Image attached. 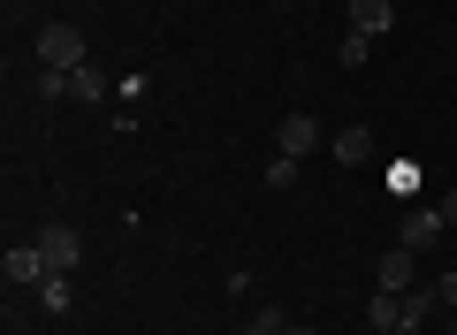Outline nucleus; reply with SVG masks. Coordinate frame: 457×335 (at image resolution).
Wrapping results in <instances>:
<instances>
[{
    "label": "nucleus",
    "instance_id": "1",
    "mask_svg": "<svg viewBox=\"0 0 457 335\" xmlns=\"http://www.w3.org/2000/svg\"><path fill=\"white\" fill-rule=\"evenodd\" d=\"M38 69H84V31L77 23H46L38 31Z\"/></svg>",
    "mask_w": 457,
    "mask_h": 335
},
{
    "label": "nucleus",
    "instance_id": "2",
    "mask_svg": "<svg viewBox=\"0 0 457 335\" xmlns=\"http://www.w3.org/2000/svg\"><path fill=\"white\" fill-rule=\"evenodd\" d=\"M0 274H8V289H38V282L54 274V267H46V244H38V237H31V244H8Z\"/></svg>",
    "mask_w": 457,
    "mask_h": 335
},
{
    "label": "nucleus",
    "instance_id": "8",
    "mask_svg": "<svg viewBox=\"0 0 457 335\" xmlns=\"http://www.w3.org/2000/svg\"><path fill=\"white\" fill-rule=\"evenodd\" d=\"M114 92V77L99 62H84V69H69V99H84V107H99V99Z\"/></svg>",
    "mask_w": 457,
    "mask_h": 335
},
{
    "label": "nucleus",
    "instance_id": "7",
    "mask_svg": "<svg viewBox=\"0 0 457 335\" xmlns=\"http://www.w3.org/2000/svg\"><path fill=\"white\" fill-rule=\"evenodd\" d=\"M351 31L389 38V31H396V0H351Z\"/></svg>",
    "mask_w": 457,
    "mask_h": 335
},
{
    "label": "nucleus",
    "instance_id": "11",
    "mask_svg": "<svg viewBox=\"0 0 457 335\" xmlns=\"http://www.w3.org/2000/svg\"><path fill=\"white\" fill-rule=\"evenodd\" d=\"M297 168H305V160L275 153V160H267V191H290V183H297Z\"/></svg>",
    "mask_w": 457,
    "mask_h": 335
},
{
    "label": "nucleus",
    "instance_id": "6",
    "mask_svg": "<svg viewBox=\"0 0 457 335\" xmlns=\"http://www.w3.org/2000/svg\"><path fill=\"white\" fill-rule=\"evenodd\" d=\"M450 229H442V214L435 206H411L404 214V229H396V244H411V252H427V244H442Z\"/></svg>",
    "mask_w": 457,
    "mask_h": 335
},
{
    "label": "nucleus",
    "instance_id": "12",
    "mask_svg": "<svg viewBox=\"0 0 457 335\" xmlns=\"http://www.w3.org/2000/svg\"><path fill=\"white\" fill-rule=\"evenodd\" d=\"M38 305H46V313H69V274H46V282H38Z\"/></svg>",
    "mask_w": 457,
    "mask_h": 335
},
{
    "label": "nucleus",
    "instance_id": "17",
    "mask_svg": "<svg viewBox=\"0 0 457 335\" xmlns=\"http://www.w3.org/2000/svg\"><path fill=\"white\" fill-rule=\"evenodd\" d=\"M282 335H320V328H305V320H290V328H282Z\"/></svg>",
    "mask_w": 457,
    "mask_h": 335
},
{
    "label": "nucleus",
    "instance_id": "16",
    "mask_svg": "<svg viewBox=\"0 0 457 335\" xmlns=\"http://www.w3.org/2000/svg\"><path fill=\"white\" fill-rule=\"evenodd\" d=\"M435 214H442V229H457V191H442V206H435Z\"/></svg>",
    "mask_w": 457,
    "mask_h": 335
},
{
    "label": "nucleus",
    "instance_id": "9",
    "mask_svg": "<svg viewBox=\"0 0 457 335\" xmlns=\"http://www.w3.org/2000/svg\"><path fill=\"white\" fill-rule=\"evenodd\" d=\"M411 267H420V252L411 244H389L381 252V289H411Z\"/></svg>",
    "mask_w": 457,
    "mask_h": 335
},
{
    "label": "nucleus",
    "instance_id": "18",
    "mask_svg": "<svg viewBox=\"0 0 457 335\" xmlns=\"http://www.w3.org/2000/svg\"><path fill=\"white\" fill-rule=\"evenodd\" d=\"M404 335H427V328H404Z\"/></svg>",
    "mask_w": 457,
    "mask_h": 335
},
{
    "label": "nucleus",
    "instance_id": "3",
    "mask_svg": "<svg viewBox=\"0 0 457 335\" xmlns=\"http://www.w3.org/2000/svg\"><path fill=\"white\" fill-rule=\"evenodd\" d=\"M38 244H46V267H54V274H77V259H84V237H77L69 222H46V229H38Z\"/></svg>",
    "mask_w": 457,
    "mask_h": 335
},
{
    "label": "nucleus",
    "instance_id": "10",
    "mask_svg": "<svg viewBox=\"0 0 457 335\" xmlns=\"http://www.w3.org/2000/svg\"><path fill=\"white\" fill-rule=\"evenodd\" d=\"M374 46H381V38H366V31H343V38H336V62H343V69H366V54H374Z\"/></svg>",
    "mask_w": 457,
    "mask_h": 335
},
{
    "label": "nucleus",
    "instance_id": "5",
    "mask_svg": "<svg viewBox=\"0 0 457 335\" xmlns=\"http://www.w3.org/2000/svg\"><path fill=\"white\" fill-rule=\"evenodd\" d=\"M328 153H336L343 168H366V160H374V130H366V122H343L336 138H328Z\"/></svg>",
    "mask_w": 457,
    "mask_h": 335
},
{
    "label": "nucleus",
    "instance_id": "4",
    "mask_svg": "<svg viewBox=\"0 0 457 335\" xmlns=\"http://www.w3.org/2000/svg\"><path fill=\"white\" fill-rule=\"evenodd\" d=\"M275 153H290V160L320 153V122H312V114H282L275 122Z\"/></svg>",
    "mask_w": 457,
    "mask_h": 335
},
{
    "label": "nucleus",
    "instance_id": "13",
    "mask_svg": "<svg viewBox=\"0 0 457 335\" xmlns=\"http://www.w3.org/2000/svg\"><path fill=\"white\" fill-rule=\"evenodd\" d=\"M282 328H290V313H282V305H260V320L237 328V335H282Z\"/></svg>",
    "mask_w": 457,
    "mask_h": 335
},
{
    "label": "nucleus",
    "instance_id": "15",
    "mask_svg": "<svg viewBox=\"0 0 457 335\" xmlns=\"http://www.w3.org/2000/svg\"><path fill=\"white\" fill-rule=\"evenodd\" d=\"M435 297H442V305H450V313H457V267H450V274H442V282H435Z\"/></svg>",
    "mask_w": 457,
    "mask_h": 335
},
{
    "label": "nucleus",
    "instance_id": "19",
    "mask_svg": "<svg viewBox=\"0 0 457 335\" xmlns=\"http://www.w3.org/2000/svg\"><path fill=\"white\" fill-rule=\"evenodd\" d=\"M450 335H457V328H450Z\"/></svg>",
    "mask_w": 457,
    "mask_h": 335
},
{
    "label": "nucleus",
    "instance_id": "14",
    "mask_svg": "<svg viewBox=\"0 0 457 335\" xmlns=\"http://www.w3.org/2000/svg\"><path fill=\"white\" fill-rule=\"evenodd\" d=\"M38 99H69V69H38Z\"/></svg>",
    "mask_w": 457,
    "mask_h": 335
}]
</instances>
